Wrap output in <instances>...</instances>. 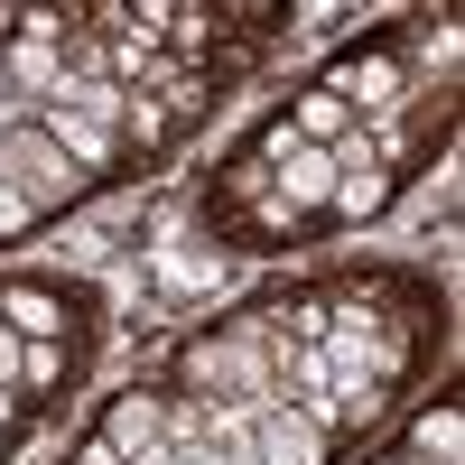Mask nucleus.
<instances>
[{"label": "nucleus", "mask_w": 465, "mask_h": 465, "mask_svg": "<svg viewBox=\"0 0 465 465\" xmlns=\"http://www.w3.org/2000/svg\"><path fill=\"white\" fill-rule=\"evenodd\" d=\"M456 447H465V419H456V410L419 419V456H429V465H456Z\"/></svg>", "instance_id": "8"}, {"label": "nucleus", "mask_w": 465, "mask_h": 465, "mask_svg": "<svg viewBox=\"0 0 465 465\" xmlns=\"http://www.w3.org/2000/svg\"><path fill=\"white\" fill-rule=\"evenodd\" d=\"M261 159L280 168L270 186H280V205H289V214H307V223L326 214V196H335V159H326V149H307V140H289V131H270Z\"/></svg>", "instance_id": "2"}, {"label": "nucleus", "mask_w": 465, "mask_h": 465, "mask_svg": "<svg viewBox=\"0 0 465 465\" xmlns=\"http://www.w3.org/2000/svg\"><path fill=\"white\" fill-rule=\"evenodd\" d=\"M19 232H37V214H28V196L10 177H0V242H19Z\"/></svg>", "instance_id": "10"}, {"label": "nucleus", "mask_w": 465, "mask_h": 465, "mask_svg": "<svg viewBox=\"0 0 465 465\" xmlns=\"http://www.w3.org/2000/svg\"><path fill=\"white\" fill-rule=\"evenodd\" d=\"M37 131H47V140L65 149V159L84 168V177L122 159V131H103V122H84V112H65V103H37Z\"/></svg>", "instance_id": "4"}, {"label": "nucleus", "mask_w": 465, "mask_h": 465, "mask_svg": "<svg viewBox=\"0 0 465 465\" xmlns=\"http://www.w3.org/2000/svg\"><path fill=\"white\" fill-rule=\"evenodd\" d=\"M252 465H326V429L307 410H261V429H252Z\"/></svg>", "instance_id": "3"}, {"label": "nucleus", "mask_w": 465, "mask_h": 465, "mask_svg": "<svg viewBox=\"0 0 465 465\" xmlns=\"http://www.w3.org/2000/svg\"><path fill=\"white\" fill-rule=\"evenodd\" d=\"M159 429H168V401H159V391H122L112 419H103V447L131 456V447H159Z\"/></svg>", "instance_id": "6"}, {"label": "nucleus", "mask_w": 465, "mask_h": 465, "mask_svg": "<svg viewBox=\"0 0 465 465\" xmlns=\"http://www.w3.org/2000/svg\"><path fill=\"white\" fill-rule=\"evenodd\" d=\"M74 465H122V456H112L103 438H84V456H74Z\"/></svg>", "instance_id": "12"}, {"label": "nucleus", "mask_w": 465, "mask_h": 465, "mask_svg": "<svg viewBox=\"0 0 465 465\" xmlns=\"http://www.w3.org/2000/svg\"><path fill=\"white\" fill-rule=\"evenodd\" d=\"M65 363H74L65 344H28V372H19V391H47V381H56Z\"/></svg>", "instance_id": "9"}, {"label": "nucleus", "mask_w": 465, "mask_h": 465, "mask_svg": "<svg viewBox=\"0 0 465 465\" xmlns=\"http://www.w3.org/2000/svg\"><path fill=\"white\" fill-rule=\"evenodd\" d=\"M0 177H10L19 196H28V214H37V223H47L56 205H74V196H84V186H94V177L74 168V159H65V149H56L47 131H37V122L0 131Z\"/></svg>", "instance_id": "1"}, {"label": "nucleus", "mask_w": 465, "mask_h": 465, "mask_svg": "<svg viewBox=\"0 0 465 465\" xmlns=\"http://www.w3.org/2000/svg\"><path fill=\"white\" fill-rule=\"evenodd\" d=\"M344 131H354V112H344L326 84H307V94H298V112H289V140H307V149H335Z\"/></svg>", "instance_id": "7"}, {"label": "nucleus", "mask_w": 465, "mask_h": 465, "mask_svg": "<svg viewBox=\"0 0 465 465\" xmlns=\"http://www.w3.org/2000/svg\"><path fill=\"white\" fill-rule=\"evenodd\" d=\"M10 419H19V391H0V429H10Z\"/></svg>", "instance_id": "13"}, {"label": "nucleus", "mask_w": 465, "mask_h": 465, "mask_svg": "<svg viewBox=\"0 0 465 465\" xmlns=\"http://www.w3.org/2000/svg\"><path fill=\"white\" fill-rule=\"evenodd\" d=\"M122 465H177V447H168V438H159V447H131Z\"/></svg>", "instance_id": "11"}, {"label": "nucleus", "mask_w": 465, "mask_h": 465, "mask_svg": "<svg viewBox=\"0 0 465 465\" xmlns=\"http://www.w3.org/2000/svg\"><path fill=\"white\" fill-rule=\"evenodd\" d=\"M0 326H10L19 344H65V298L19 280V289H0Z\"/></svg>", "instance_id": "5"}, {"label": "nucleus", "mask_w": 465, "mask_h": 465, "mask_svg": "<svg viewBox=\"0 0 465 465\" xmlns=\"http://www.w3.org/2000/svg\"><path fill=\"white\" fill-rule=\"evenodd\" d=\"M214 465H252V447H223V456H214Z\"/></svg>", "instance_id": "14"}]
</instances>
